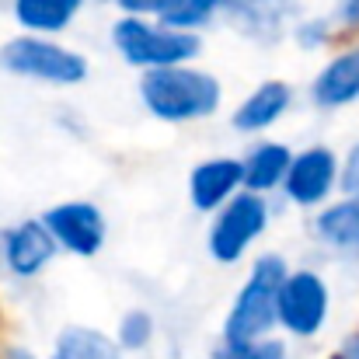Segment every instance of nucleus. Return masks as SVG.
Here are the masks:
<instances>
[{
	"mask_svg": "<svg viewBox=\"0 0 359 359\" xmlns=\"http://www.w3.org/2000/svg\"><path fill=\"white\" fill-rule=\"evenodd\" d=\"M328 314V290L314 272L283 276L276 297V321H283L293 335H314Z\"/></svg>",
	"mask_w": 359,
	"mask_h": 359,
	"instance_id": "6",
	"label": "nucleus"
},
{
	"mask_svg": "<svg viewBox=\"0 0 359 359\" xmlns=\"http://www.w3.org/2000/svg\"><path fill=\"white\" fill-rule=\"evenodd\" d=\"M241 185V164L238 161H227V157H217V161H206L192 171V182H189V192H192V203L199 210H217L224 206Z\"/></svg>",
	"mask_w": 359,
	"mask_h": 359,
	"instance_id": "10",
	"label": "nucleus"
},
{
	"mask_svg": "<svg viewBox=\"0 0 359 359\" xmlns=\"http://www.w3.org/2000/svg\"><path fill=\"white\" fill-rule=\"evenodd\" d=\"M49 234L77 255H95L105 241V220L91 203H63L46 213Z\"/></svg>",
	"mask_w": 359,
	"mask_h": 359,
	"instance_id": "7",
	"label": "nucleus"
},
{
	"mask_svg": "<svg viewBox=\"0 0 359 359\" xmlns=\"http://www.w3.org/2000/svg\"><path fill=\"white\" fill-rule=\"evenodd\" d=\"M286 105H290V88L279 84V81H269L234 112V129H241V133L265 129V126H272L286 112Z\"/></svg>",
	"mask_w": 359,
	"mask_h": 359,
	"instance_id": "12",
	"label": "nucleus"
},
{
	"mask_svg": "<svg viewBox=\"0 0 359 359\" xmlns=\"http://www.w3.org/2000/svg\"><path fill=\"white\" fill-rule=\"evenodd\" d=\"M290 150L283 143H262L251 150L248 164H241V182L251 189V192H265V189H276L286 171H290Z\"/></svg>",
	"mask_w": 359,
	"mask_h": 359,
	"instance_id": "13",
	"label": "nucleus"
},
{
	"mask_svg": "<svg viewBox=\"0 0 359 359\" xmlns=\"http://www.w3.org/2000/svg\"><path fill=\"white\" fill-rule=\"evenodd\" d=\"M4 67L14 70V74H25V77H39V81H49V84H77L88 77V60L63 49V46H53L46 39H14L4 46L0 53Z\"/></svg>",
	"mask_w": 359,
	"mask_h": 359,
	"instance_id": "4",
	"label": "nucleus"
},
{
	"mask_svg": "<svg viewBox=\"0 0 359 359\" xmlns=\"http://www.w3.org/2000/svg\"><path fill=\"white\" fill-rule=\"evenodd\" d=\"M265 0H185L175 14H168L164 21L171 28H189V25H203L210 14L217 11H234V14H258Z\"/></svg>",
	"mask_w": 359,
	"mask_h": 359,
	"instance_id": "17",
	"label": "nucleus"
},
{
	"mask_svg": "<svg viewBox=\"0 0 359 359\" xmlns=\"http://www.w3.org/2000/svg\"><path fill=\"white\" fill-rule=\"evenodd\" d=\"M318 238L332 248H359V192H353V199L328 206L318 224H314Z\"/></svg>",
	"mask_w": 359,
	"mask_h": 359,
	"instance_id": "14",
	"label": "nucleus"
},
{
	"mask_svg": "<svg viewBox=\"0 0 359 359\" xmlns=\"http://www.w3.org/2000/svg\"><path fill=\"white\" fill-rule=\"evenodd\" d=\"M265 220H269V210L258 196H251V192L231 196L210 231V255L217 262H238L244 248L262 234Z\"/></svg>",
	"mask_w": 359,
	"mask_h": 359,
	"instance_id": "5",
	"label": "nucleus"
},
{
	"mask_svg": "<svg viewBox=\"0 0 359 359\" xmlns=\"http://www.w3.org/2000/svg\"><path fill=\"white\" fill-rule=\"evenodd\" d=\"M84 0H14V18L32 32H60L81 11Z\"/></svg>",
	"mask_w": 359,
	"mask_h": 359,
	"instance_id": "15",
	"label": "nucleus"
},
{
	"mask_svg": "<svg viewBox=\"0 0 359 359\" xmlns=\"http://www.w3.org/2000/svg\"><path fill=\"white\" fill-rule=\"evenodd\" d=\"M56 251V238L46 224H21L4 238V262L14 276H35Z\"/></svg>",
	"mask_w": 359,
	"mask_h": 359,
	"instance_id": "9",
	"label": "nucleus"
},
{
	"mask_svg": "<svg viewBox=\"0 0 359 359\" xmlns=\"http://www.w3.org/2000/svg\"><path fill=\"white\" fill-rule=\"evenodd\" d=\"M7 359H32V356H28L25 349H14V353H11V356H7Z\"/></svg>",
	"mask_w": 359,
	"mask_h": 359,
	"instance_id": "24",
	"label": "nucleus"
},
{
	"mask_svg": "<svg viewBox=\"0 0 359 359\" xmlns=\"http://www.w3.org/2000/svg\"><path fill=\"white\" fill-rule=\"evenodd\" d=\"M339 18H342L349 28H359V0H342V7H339Z\"/></svg>",
	"mask_w": 359,
	"mask_h": 359,
	"instance_id": "22",
	"label": "nucleus"
},
{
	"mask_svg": "<svg viewBox=\"0 0 359 359\" xmlns=\"http://www.w3.org/2000/svg\"><path fill=\"white\" fill-rule=\"evenodd\" d=\"M119 56L133 67H171L199 53V39L178 28H150L140 18H122L112 28Z\"/></svg>",
	"mask_w": 359,
	"mask_h": 359,
	"instance_id": "3",
	"label": "nucleus"
},
{
	"mask_svg": "<svg viewBox=\"0 0 359 359\" xmlns=\"http://www.w3.org/2000/svg\"><path fill=\"white\" fill-rule=\"evenodd\" d=\"M335 154L328 147H311L304 150L300 157L290 161V171H286V196L297 203V206H314L321 203L332 189H335Z\"/></svg>",
	"mask_w": 359,
	"mask_h": 359,
	"instance_id": "8",
	"label": "nucleus"
},
{
	"mask_svg": "<svg viewBox=\"0 0 359 359\" xmlns=\"http://www.w3.org/2000/svg\"><path fill=\"white\" fill-rule=\"evenodd\" d=\"M217 359H286V349L279 342H262V339H251V342H227Z\"/></svg>",
	"mask_w": 359,
	"mask_h": 359,
	"instance_id": "18",
	"label": "nucleus"
},
{
	"mask_svg": "<svg viewBox=\"0 0 359 359\" xmlns=\"http://www.w3.org/2000/svg\"><path fill=\"white\" fill-rule=\"evenodd\" d=\"M342 189L346 192H359V143L349 150V161L342 168Z\"/></svg>",
	"mask_w": 359,
	"mask_h": 359,
	"instance_id": "21",
	"label": "nucleus"
},
{
	"mask_svg": "<svg viewBox=\"0 0 359 359\" xmlns=\"http://www.w3.org/2000/svg\"><path fill=\"white\" fill-rule=\"evenodd\" d=\"M140 95L157 119L189 122L217 112L224 91L217 77L171 63V67H150V74L140 81Z\"/></svg>",
	"mask_w": 359,
	"mask_h": 359,
	"instance_id": "1",
	"label": "nucleus"
},
{
	"mask_svg": "<svg viewBox=\"0 0 359 359\" xmlns=\"http://www.w3.org/2000/svg\"><path fill=\"white\" fill-rule=\"evenodd\" d=\"M283 276H286V265L279 255L258 258V265L251 269V279L244 283V290L227 314V342L262 339L276 325V297H279Z\"/></svg>",
	"mask_w": 359,
	"mask_h": 359,
	"instance_id": "2",
	"label": "nucleus"
},
{
	"mask_svg": "<svg viewBox=\"0 0 359 359\" xmlns=\"http://www.w3.org/2000/svg\"><path fill=\"white\" fill-rule=\"evenodd\" d=\"M182 4L185 0H119V7L129 14H161V18L175 14Z\"/></svg>",
	"mask_w": 359,
	"mask_h": 359,
	"instance_id": "20",
	"label": "nucleus"
},
{
	"mask_svg": "<svg viewBox=\"0 0 359 359\" xmlns=\"http://www.w3.org/2000/svg\"><path fill=\"white\" fill-rule=\"evenodd\" d=\"M150 335H154V321H150V314L133 311V314H126V318H122L119 339H122V346H126V349H143V346L150 342Z\"/></svg>",
	"mask_w": 359,
	"mask_h": 359,
	"instance_id": "19",
	"label": "nucleus"
},
{
	"mask_svg": "<svg viewBox=\"0 0 359 359\" xmlns=\"http://www.w3.org/2000/svg\"><path fill=\"white\" fill-rule=\"evenodd\" d=\"M339 359H359V335H353V339L346 342V349H342Z\"/></svg>",
	"mask_w": 359,
	"mask_h": 359,
	"instance_id": "23",
	"label": "nucleus"
},
{
	"mask_svg": "<svg viewBox=\"0 0 359 359\" xmlns=\"http://www.w3.org/2000/svg\"><path fill=\"white\" fill-rule=\"evenodd\" d=\"M53 359H119L116 342L95 328H67L56 339Z\"/></svg>",
	"mask_w": 359,
	"mask_h": 359,
	"instance_id": "16",
	"label": "nucleus"
},
{
	"mask_svg": "<svg viewBox=\"0 0 359 359\" xmlns=\"http://www.w3.org/2000/svg\"><path fill=\"white\" fill-rule=\"evenodd\" d=\"M356 95H359V49H353V53H342L339 60H332L318 74L314 98H318V105L339 109V105H349Z\"/></svg>",
	"mask_w": 359,
	"mask_h": 359,
	"instance_id": "11",
	"label": "nucleus"
}]
</instances>
